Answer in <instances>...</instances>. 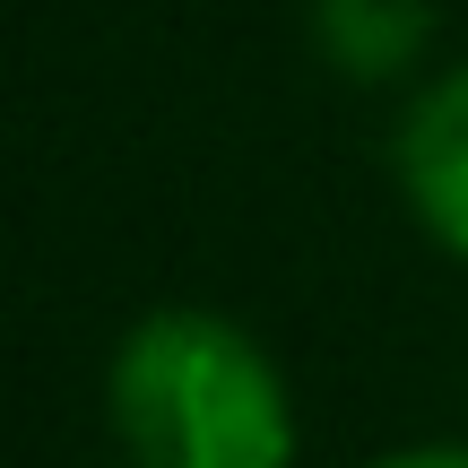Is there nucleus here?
<instances>
[{
    "mask_svg": "<svg viewBox=\"0 0 468 468\" xmlns=\"http://www.w3.org/2000/svg\"><path fill=\"white\" fill-rule=\"evenodd\" d=\"M104 408L139 468H295L286 373L226 313H148L113 347Z\"/></svg>",
    "mask_w": 468,
    "mask_h": 468,
    "instance_id": "1",
    "label": "nucleus"
},
{
    "mask_svg": "<svg viewBox=\"0 0 468 468\" xmlns=\"http://www.w3.org/2000/svg\"><path fill=\"white\" fill-rule=\"evenodd\" d=\"M303 17H313L321 61L356 87L408 79L434 44V0H303Z\"/></svg>",
    "mask_w": 468,
    "mask_h": 468,
    "instance_id": "3",
    "label": "nucleus"
},
{
    "mask_svg": "<svg viewBox=\"0 0 468 468\" xmlns=\"http://www.w3.org/2000/svg\"><path fill=\"white\" fill-rule=\"evenodd\" d=\"M365 468H468V442H408V452H382Z\"/></svg>",
    "mask_w": 468,
    "mask_h": 468,
    "instance_id": "4",
    "label": "nucleus"
},
{
    "mask_svg": "<svg viewBox=\"0 0 468 468\" xmlns=\"http://www.w3.org/2000/svg\"><path fill=\"white\" fill-rule=\"evenodd\" d=\"M399 191L417 226L452 261H468V61L425 79L399 113Z\"/></svg>",
    "mask_w": 468,
    "mask_h": 468,
    "instance_id": "2",
    "label": "nucleus"
}]
</instances>
